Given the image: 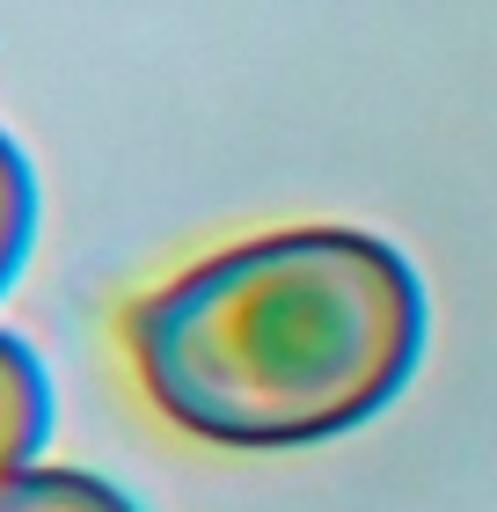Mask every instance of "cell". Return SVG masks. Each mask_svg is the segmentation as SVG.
I'll return each instance as SVG.
<instances>
[{"label": "cell", "instance_id": "1", "mask_svg": "<svg viewBox=\"0 0 497 512\" xmlns=\"http://www.w3.org/2000/svg\"><path fill=\"white\" fill-rule=\"evenodd\" d=\"M432 308L395 242L286 227L198 256L125 315L147 403L205 447H322L410 388Z\"/></svg>", "mask_w": 497, "mask_h": 512}, {"label": "cell", "instance_id": "2", "mask_svg": "<svg viewBox=\"0 0 497 512\" xmlns=\"http://www.w3.org/2000/svg\"><path fill=\"white\" fill-rule=\"evenodd\" d=\"M44 439H52V381H44V359L15 330H0V483L37 469Z\"/></svg>", "mask_w": 497, "mask_h": 512}, {"label": "cell", "instance_id": "3", "mask_svg": "<svg viewBox=\"0 0 497 512\" xmlns=\"http://www.w3.org/2000/svg\"><path fill=\"white\" fill-rule=\"evenodd\" d=\"M0 512H139L110 476L88 469H22L0 483Z\"/></svg>", "mask_w": 497, "mask_h": 512}, {"label": "cell", "instance_id": "4", "mask_svg": "<svg viewBox=\"0 0 497 512\" xmlns=\"http://www.w3.org/2000/svg\"><path fill=\"white\" fill-rule=\"evenodd\" d=\"M37 242V169L22 161V147L0 132V293L22 278Z\"/></svg>", "mask_w": 497, "mask_h": 512}]
</instances>
